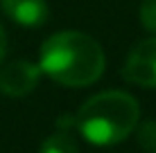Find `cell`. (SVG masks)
I'll return each mask as SVG.
<instances>
[{"instance_id":"cell-4","label":"cell","mask_w":156,"mask_h":153,"mask_svg":"<svg viewBox=\"0 0 156 153\" xmlns=\"http://www.w3.org/2000/svg\"><path fill=\"white\" fill-rule=\"evenodd\" d=\"M41 68L30 61H12L0 70V92L7 97H25L36 88Z\"/></svg>"},{"instance_id":"cell-5","label":"cell","mask_w":156,"mask_h":153,"mask_svg":"<svg viewBox=\"0 0 156 153\" xmlns=\"http://www.w3.org/2000/svg\"><path fill=\"white\" fill-rule=\"evenodd\" d=\"M2 12L25 27H39L48 20L45 0H0Z\"/></svg>"},{"instance_id":"cell-6","label":"cell","mask_w":156,"mask_h":153,"mask_svg":"<svg viewBox=\"0 0 156 153\" xmlns=\"http://www.w3.org/2000/svg\"><path fill=\"white\" fill-rule=\"evenodd\" d=\"M41 153H79L77 142L68 131H59V133L50 135L41 146Z\"/></svg>"},{"instance_id":"cell-3","label":"cell","mask_w":156,"mask_h":153,"mask_svg":"<svg viewBox=\"0 0 156 153\" xmlns=\"http://www.w3.org/2000/svg\"><path fill=\"white\" fill-rule=\"evenodd\" d=\"M122 77L133 86L156 88V36L140 41L129 50Z\"/></svg>"},{"instance_id":"cell-7","label":"cell","mask_w":156,"mask_h":153,"mask_svg":"<svg viewBox=\"0 0 156 153\" xmlns=\"http://www.w3.org/2000/svg\"><path fill=\"white\" fill-rule=\"evenodd\" d=\"M138 144H140L143 151L147 153H156V119H147V122L140 124L138 128Z\"/></svg>"},{"instance_id":"cell-8","label":"cell","mask_w":156,"mask_h":153,"mask_svg":"<svg viewBox=\"0 0 156 153\" xmlns=\"http://www.w3.org/2000/svg\"><path fill=\"white\" fill-rule=\"evenodd\" d=\"M140 23L147 32H156V0H145L140 5Z\"/></svg>"},{"instance_id":"cell-9","label":"cell","mask_w":156,"mask_h":153,"mask_svg":"<svg viewBox=\"0 0 156 153\" xmlns=\"http://www.w3.org/2000/svg\"><path fill=\"white\" fill-rule=\"evenodd\" d=\"M5 52H7V36H5V29L0 25V63L5 59Z\"/></svg>"},{"instance_id":"cell-1","label":"cell","mask_w":156,"mask_h":153,"mask_svg":"<svg viewBox=\"0 0 156 153\" xmlns=\"http://www.w3.org/2000/svg\"><path fill=\"white\" fill-rule=\"evenodd\" d=\"M39 68L43 75L61 86L84 88L102 77L106 56L93 36L68 29L52 34L43 43Z\"/></svg>"},{"instance_id":"cell-2","label":"cell","mask_w":156,"mask_h":153,"mask_svg":"<svg viewBox=\"0 0 156 153\" xmlns=\"http://www.w3.org/2000/svg\"><path fill=\"white\" fill-rule=\"evenodd\" d=\"M140 108L131 95L106 90L90 97L75 115V126L90 144L111 146L131 135L138 126Z\"/></svg>"}]
</instances>
